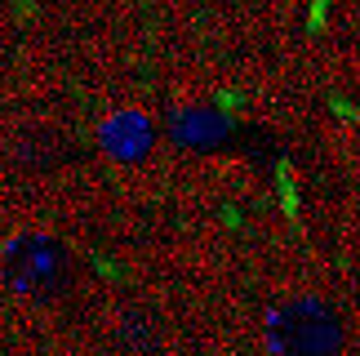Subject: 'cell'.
Masks as SVG:
<instances>
[{
	"label": "cell",
	"mask_w": 360,
	"mask_h": 356,
	"mask_svg": "<svg viewBox=\"0 0 360 356\" xmlns=\"http://www.w3.org/2000/svg\"><path fill=\"white\" fill-rule=\"evenodd\" d=\"M267 348L276 356H334L342 348V321L321 298H289L267 317Z\"/></svg>",
	"instance_id": "obj_1"
},
{
	"label": "cell",
	"mask_w": 360,
	"mask_h": 356,
	"mask_svg": "<svg viewBox=\"0 0 360 356\" xmlns=\"http://www.w3.org/2000/svg\"><path fill=\"white\" fill-rule=\"evenodd\" d=\"M5 276L18 294H53L63 285V250L45 236H18L5 250Z\"/></svg>",
	"instance_id": "obj_2"
},
{
	"label": "cell",
	"mask_w": 360,
	"mask_h": 356,
	"mask_svg": "<svg viewBox=\"0 0 360 356\" xmlns=\"http://www.w3.org/2000/svg\"><path fill=\"white\" fill-rule=\"evenodd\" d=\"M103 147H107L116 160H138V156H147V147H151V125H147V116H138V112L112 116V120L103 125Z\"/></svg>",
	"instance_id": "obj_3"
},
{
	"label": "cell",
	"mask_w": 360,
	"mask_h": 356,
	"mask_svg": "<svg viewBox=\"0 0 360 356\" xmlns=\"http://www.w3.org/2000/svg\"><path fill=\"white\" fill-rule=\"evenodd\" d=\"M214 134H218V120L205 112H178L174 116V139L183 147H210Z\"/></svg>",
	"instance_id": "obj_4"
}]
</instances>
